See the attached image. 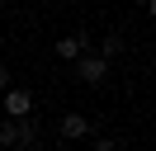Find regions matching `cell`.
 Here are the masks:
<instances>
[{
	"instance_id": "obj_1",
	"label": "cell",
	"mask_w": 156,
	"mask_h": 151,
	"mask_svg": "<svg viewBox=\"0 0 156 151\" xmlns=\"http://www.w3.org/2000/svg\"><path fill=\"white\" fill-rule=\"evenodd\" d=\"M76 80L104 85V80H109V57H104V52H80V57H76Z\"/></svg>"
},
{
	"instance_id": "obj_2",
	"label": "cell",
	"mask_w": 156,
	"mask_h": 151,
	"mask_svg": "<svg viewBox=\"0 0 156 151\" xmlns=\"http://www.w3.org/2000/svg\"><path fill=\"white\" fill-rule=\"evenodd\" d=\"M0 109L10 113V118H24V113H33V94L19 90V85H10V90H5V99H0Z\"/></svg>"
},
{
	"instance_id": "obj_3",
	"label": "cell",
	"mask_w": 156,
	"mask_h": 151,
	"mask_svg": "<svg viewBox=\"0 0 156 151\" xmlns=\"http://www.w3.org/2000/svg\"><path fill=\"white\" fill-rule=\"evenodd\" d=\"M57 132H62L66 142H85V137H90V118H85V113H62Z\"/></svg>"
},
{
	"instance_id": "obj_4",
	"label": "cell",
	"mask_w": 156,
	"mask_h": 151,
	"mask_svg": "<svg viewBox=\"0 0 156 151\" xmlns=\"http://www.w3.org/2000/svg\"><path fill=\"white\" fill-rule=\"evenodd\" d=\"M80 52H90V38H85V33H66V38H57V57H62V61H76Z\"/></svg>"
},
{
	"instance_id": "obj_5",
	"label": "cell",
	"mask_w": 156,
	"mask_h": 151,
	"mask_svg": "<svg viewBox=\"0 0 156 151\" xmlns=\"http://www.w3.org/2000/svg\"><path fill=\"white\" fill-rule=\"evenodd\" d=\"M19 146H43V132H38V123L24 113L19 118Z\"/></svg>"
},
{
	"instance_id": "obj_6",
	"label": "cell",
	"mask_w": 156,
	"mask_h": 151,
	"mask_svg": "<svg viewBox=\"0 0 156 151\" xmlns=\"http://www.w3.org/2000/svg\"><path fill=\"white\" fill-rule=\"evenodd\" d=\"M0 146H19V118H0Z\"/></svg>"
},
{
	"instance_id": "obj_7",
	"label": "cell",
	"mask_w": 156,
	"mask_h": 151,
	"mask_svg": "<svg viewBox=\"0 0 156 151\" xmlns=\"http://www.w3.org/2000/svg\"><path fill=\"white\" fill-rule=\"evenodd\" d=\"M99 52H104L109 61H114V57L123 52V38H118V33H109V38H99Z\"/></svg>"
},
{
	"instance_id": "obj_8",
	"label": "cell",
	"mask_w": 156,
	"mask_h": 151,
	"mask_svg": "<svg viewBox=\"0 0 156 151\" xmlns=\"http://www.w3.org/2000/svg\"><path fill=\"white\" fill-rule=\"evenodd\" d=\"M10 90V66H0V94Z\"/></svg>"
},
{
	"instance_id": "obj_9",
	"label": "cell",
	"mask_w": 156,
	"mask_h": 151,
	"mask_svg": "<svg viewBox=\"0 0 156 151\" xmlns=\"http://www.w3.org/2000/svg\"><path fill=\"white\" fill-rule=\"evenodd\" d=\"M147 14H151V19H156V0H147Z\"/></svg>"
},
{
	"instance_id": "obj_10",
	"label": "cell",
	"mask_w": 156,
	"mask_h": 151,
	"mask_svg": "<svg viewBox=\"0 0 156 151\" xmlns=\"http://www.w3.org/2000/svg\"><path fill=\"white\" fill-rule=\"evenodd\" d=\"M133 5H147V0H133Z\"/></svg>"
},
{
	"instance_id": "obj_11",
	"label": "cell",
	"mask_w": 156,
	"mask_h": 151,
	"mask_svg": "<svg viewBox=\"0 0 156 151\" xmlns=\"http://www.w3.org/2000/svg\"><path fill=\"white\" fill-rule=\"evenodd\" d=\"M151 66H156V61H151Z\"/></svg>"
}]
</instances>
